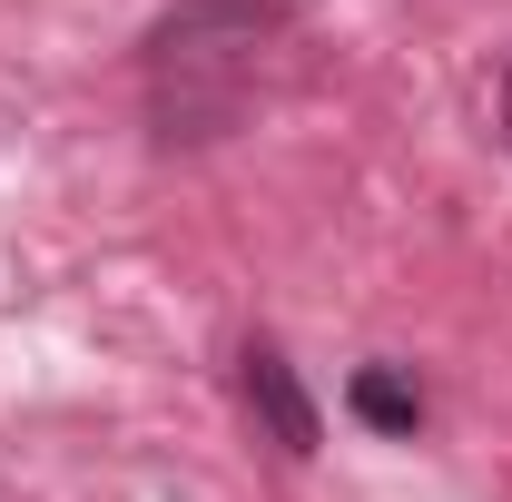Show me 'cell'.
Instances as JSON below:
<instances>
[{
    "label": "cell",
    "mask_w": 512,
    "mask_h": 502,
    "mask_svg": "<svg viewBox=\"0 0 512 502\" xmlns=\"http://www.w3.org/2000/svg\"><path fill=\"white\" fill-rule=\"evenodd\" d=\"M355 414L384 424V434H414V424H424V394H414V384H394V375H355Z\"/></svg>",
    "instance_id": "obj_3"
},
{
    "label": "cell",
    "mask_w": 512,
    "mask_h": 502,
    "mask_svg": "<svg viewBox=\"0 0 512 502\" xmlns=\"http://www.w3.org/2000/svg\"><path fill=\"white\" fill-rule=\"evenodd\" d=\"M247 404H256V424L286 443V453H316V404H306V384L286 375L276 345H247Z\"/></svg>",
    "instance_id": "obj_2"
},
{
    "label": "cell",
    "mask_w": 512,
    "mask_h": 502,
    "mask_svg": "<svg viewBox=\"0 0 512 502\" xmlns=\"http://www.w3.org/2000/svg\"><path fill=\"white\" fill-rule=\"evenodd\" d=\"M286 50V10L276 0H178L148 30V119L168 148L227 138L266 89V60Z\"/></svg>",
    "instance_id": "obj_1"
},
{
    "label": "cell",
    "mask_w": 512,
    "mask_h": 502,
    "mask_svg": "<svg viewBox=\"0 0 512 502\" xmlns=\"http://www.w3.org/2000/svg\"><path fill=\"white\" fill-rule=\"evenodd\" d=\"M503 138H512V79H503Z\"/></svg>",
    "instance_id": "obj_4"
}]
</instances>
